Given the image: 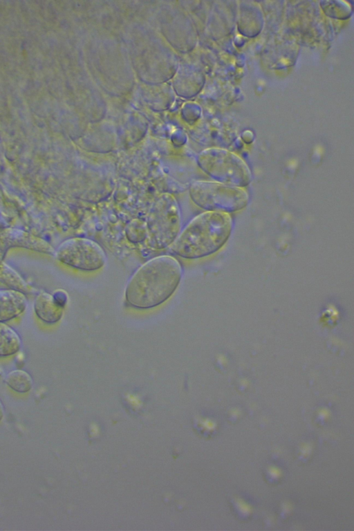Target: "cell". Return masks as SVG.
Masks as SVG:
<instances>
[{
    "instance_id": "9",
    "label": "cell",
    "mask_w": 354,
    "mask_h": 531,
    "mask_svg": "<svg viewBox=\"0 0 354 531\" xmlns=\"http://www.w3.org/2000/svg\"><path fill=\"white\" fill-rule=\"evenodd\" d=\"M21 346L19 334L5 322H0V357H8L17 353Z\"/></svg>"
},
{
    "instance_id": "13",
    "label": "cell",
    "mask_w": 354,
    "mask_h": 531,
    "mask_svg": "<svg viewBox=\"0 0 354 531\" xmlns=\"http://www.w3.org/2000/svg\"><path fill=\"white\" fill-rule=\"evenodd\" d=\"M4 415V409L1 402L0 401V420L2 419Z\"/></svg>"
},
{
    "instance_id": "3",
    "label": "cell",
    "mask_w": 354,
    "mask_h": 531,
    "mask_svg": "<svg viewBox=\"0 0 354 531\" xmlns=\"http://www.w3.org/2000/svg\"><path fill=\"white\" fill-rule=\"evenodd\" d=\"M189 196L194 204L205 211L227 214L244 209L249 200L243 188L207 180L193 183Z\"/></svg>"
},
{
    "instance_id": "4",
    "label": "cell",
    "mask_w": 354,
    "mask_h": 531,
    "mask_svg": "<svg viewBox=\"0 0 354 531\" xmlns=\"http://www.w3.org/2000/svg\"><path fill=\"white\" fill-rule=\"evenodd\" d=\"M180 216L174 198L164 195L152 207L147 221L148 243L161 250L171 245L178 235Z\"/></svg>"
},
{
    "instance_id": "8",
    "label": "cell",
    "mask_w": 354,
    "mask_h": 531,
    "mask_svg": "<svg viewBox=\"0 0 354 531\" xmlns=\"http://www.w3.org/2000/svg\"><path fill=\"white\" fill-rule=\"evenodd\" d=\"M33 306L36 315L47 324H55L59 322L64 312L62 306L52 295L47 292L37 295Z\"/></svg>"
},
{
    "instance_id": "12",
    "label": "cell",
    "mask_w": 354,
    "mask_h": 531,
    "mask_svg": "<svg viewBox=\"0 0 354 531\" xmlns=\"http://www.w3.org/2000/svg\"><path fill=\"white\" fill-rule=\"evenodd\" d=\"M281 476V470L277 467H270L267 469V477L268 481L271 482H275Z\"/></svg>"
},
{
    "instance_id": "5",
    "label": "cell",
    "mask_w": 354,
    "mask_h": 531,
    "mask_svg": "<svg viewBox=\"0 0 354 531\" xmlns=\"http://www.w3.org/2000/svg\"><path fill=\"white\" fill-rule=\"evenodd\" d=\"M198 164L203 172L216 182L244 188L251 181V171L247 165L226 151L206 154Z\"/></svg>"
},
{
    "instance_id": "6",
    "label": "cell",
    "mask_w": 354,
    "mask_h": 531,
    "mask_svg": "<svg viewBox=\"0 0 354 531\" xmlns=\"http://www.w3.org/2000/svg\"><path fill=\"white\" fill-rule=\"evenodd\" d=\"M57 258L73 268L92 272L104 267L106 256L95 241L86 238H73L64 242L58 248Z\"/></svg>"
},
{
    "instance_id": "1",
    "label": "cell",
    "mask_w": 354,
    "mask_h": 531,
    "mask_svg": "<svg viewBox=\"0 0 354 531\" xmlns=\"http://www.w3.org/2000/svg\"><path fill=\"white\" fill-rule=\"evenodd\" d=\"M183 276L179 261L170 255L152 258L133 274L125 288L127 304L149 310L166 302L177 290Z\"/></svg>"
},
{
    "instance_id": "10",
    "label": "cell",
    "mask_w": 354,
    "mask_h": 531,
    "mask_svg": "<svg viewBox=\"0 0 354 531\" xmlns=\"http://www.w3.org/2000/svg\"><path fill=\"white\" fill-rule=\"evenodd\" d=\"M7 385L19 393L29 391L33 384L32 379L26 371L17 369L8 373L5 378Z\"/></svg>"
},
{
    "instance_id": "7",
    "label": "cell",
    "mask_w": 354,
    "mask_h": 531,
    "mask_svg": "<svg viewBox=\"0 0 354 531\" xmlns=\"http://www.w3.org/2000/svg\"><path fill=\"white\" fill-rule=\"evenodd\" d=\"M25 295L17 290H0V322H5L20 315L26 309Z\"/></svg>"
},
{
    "instance_id": "11",
    "label": "cell",
    "mask_w": 354,
    "mask_h": 531,
    "mask_svg": "<svg viewBox=\"0 0 354 531\" xmlns=\"http://www.w3.org/2000/svg\"><path fill=\"white\" fill-rule=\"evenodd\" d=\"M233 504L237 512L243 517H248L251 514L252 509L250 506L241 499H235Z\"/></svg>"
},
{
    "instance_id": "2",
    "label": "cell",
    "mask_w": 354,
    "mask_h": 531,
    "mask_svg": "<svg viewBox=\"0 0 354 531\" xmlns=\"http://www.w3.org/2000/svg\"><path fill=\"white\" fill-rule=\"evenodd\" d=\"M232 230L230 214L204 212L195 216L178 234L170 252L185 259H198L220 250L229 239Z\"/></svg>"
}]
</instances>
